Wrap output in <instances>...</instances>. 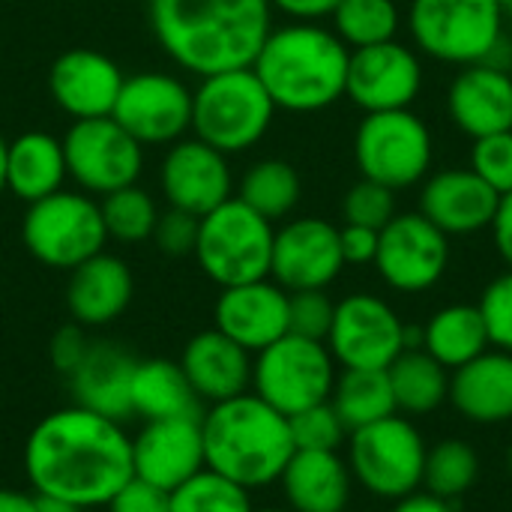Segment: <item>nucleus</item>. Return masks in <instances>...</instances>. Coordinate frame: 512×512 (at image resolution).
Returning a JSON list of instances; mask_svg holds the SVG:
<instances>
[{"label": "nucleus", "instance_id": "f257e3e1", "mask_svg": "<svg viewBox=\"0 0 512 512\" xmlns=\"http://www.w3.org/2000/svg\"><path fill=\"white\" fill-rule=\"evenodd\" d=\"M24 474L33 495L96 510L132 480V438L123 423L72 402L30 429Z\"/></svg>", "mask_w": 512, "mask_h": 512}, {"label": "nucleus", "instance_id": "f03ea898", "mask_svg": "<svg viewBox=\"0 0 512 512\" xmlns=\"http://www.w3.org/2000/svg\"><path fill=\"white\" fill-rule=\"evenodd\" d=\"M162 51L198 78L246 69L273 30L270 0H147Z\"/></svg>", "mask_w": 512, "mask_h": 512}, {"label": "nucleus", "instance_id": "7ed1b4c3", "mask_svg": "<svg viewBox=\"0 0 512 512\" xmlns=\"http://www.w3.org/2000/svg\"><path fill=\"white\" fill-rule=\"evenodd\" d=\"M351 48L315 21H294L270 30L252 72L273 105L294 114H315L345 96Z\"/></svg>", "mask_w": 512, "mask_h": 512}, {"label": "nucleus", "instance_id": "20e7f679", "mask_svg": "<svg viewBox=\"0 0 512 512\" xmlns=\"http://www.w3.org/2000/svg\"><path fill=\"white\" fill-rule=\"evenodd\" d=\"M201 438L204 468L249 492L279 483L288 459L294 456L288 417L255 393L207 405L201 414Z\"/></svg>", "mask_w": 512, "mask_h": 512}, {"label": "nucleus", "instance_id": "39448f33", "mask_svg": "<svg viewBox=\"0 0 512 512\" xmlns=\"http://www.w3.org/2000/svg\"><path fill=\"white\" fill-rule=\"evenodd\" d=\"M273 114L276 105L252 66L207 75L192 93V135L225 156L255 147Z\"/></svg>", "mask_w": 512, "mask_h": 512}, {"label": "nucleus", "instance_id": "423d86ee", "mask_svg": "<svg viewBox=\"0 0 512 512\" xmlns=\"http://www.w3.org/2000/svg\"><path fill=\"white\" fill-rule=\"evenodd\" d=\"M504 18L498 0H411L408 6L417 48L453 66L495 60L504 45Z\"/></svg>", "mask_w": 512, "mask_h": 512}, {"label": "nucleus", "instance_id": "0eeeda50", "mask_svg": "<svg viewBox=\"0 0 512 512\" xmlns=\"http://www.w3.org/2000/svg\"><path fill=\"white\" fill-rule=\"evenodd\" d=\"M273 222L246 207L237 195L201 216L195 261L201 273L219 288L270 279Z\"/></svg>", "mask_w": 512, "mask_h": 512}, {"label": "nucleus", "instance_id": "6e6552de", "mask_svg": "<svg viewBox=\"0 0 512 512\" xmlns=\"http://www.w3.org/2000/svg\"><path fill=\"white\" fill-rule=\"evenodd\" d=\"M21 240L39 264L69 273L87 258L105 252L108 231L93 195L57 189L48 198L27 204Z\"/></svg>", "mask_w": 512, "mask_h": 512}, {"label": "nucleus", "instance_id": "1a4fd4ad", "mask_svg": "<svg viewBox=\"0 0 512 512\" xmlns=\"http://www.w3.org/2000/svg\"><path fill=\"white\" fill-rule=\"evenodd\" d=\"M336 360L327 342L285 333L252 357V393L285 417L330 402Z\"/></svg>", "mask_w": 512, "mask_h": 512}, {"label": "nucleus", "instance_id": "9d476101", "mask_svg": "<svg viewBox=\"0 0 512 512\" xmlns=\"http://www.w3.org/2000/svg\"><path fill=\"white\" fill-rule=\"evenodd\" d=\"M426 441L411 420L387 417L366 429L351 432L348 468L351 477L384 501H399L423 486Z\"/></svg>", "mask_w": 512, "mask_h": 512}, {"label": "nucleus", "instance_id": "9b49d317", "mask_svg": "<svg viewBox=\"0 0 512 512\" xmlns=\"http://www.w3.org/2000/svg\"><path fill=\"white\" fill-rule=\"evenodd\" d=\"M354 159L366 180L393 192L417 186L432 168V132L411 108L366 114L354 135Z\"/></svg>", "mask_w": 512, "mask_h": 512}, {"label": "nucleus", "instance_id": "f8f14e48", "mask_svg": "<svg viewBox=\"0 0 512 512\" xmlns=\"http://www.w3.org/2000/svg\"><path fill=\"white\" fill-rule=\"evenodd\" d=\"M66 171L87 195H108L132 186L144 168V147L114 120H75L63 135Z\"/></svg>", "mask_w": 512, "mask_h": 512}, {"label": "nucleus", "instance_id": "ddd939ff", "mask_svg": "<svg viewBox=\"0 0 512 512\" xmlns=\"http://www.w3.org/2000/svg\"><path fill=\"white\" fill-rule=\"evenodd\" d=\"M375 267L393 291H429L450 267V237L423 213H396L378 231Z\"/></svg>", "mask_w": 512, "mask_h": 512}, {"label": "nucleus", "instance_id": "4468645a", "mask_svg": "<svg viewBox=\"0 0 512 512\" xmlns=\"http://www.w3.org/2000/svg\"><path fill=\"white\" fill-rule=\"evenodd\" d=\"M327 348L342 369H390L405 351V324L375 294H351L336 303Z\"/></svg>", "mask_w": 512, "mask_h": 512}, {"label": "nucleus", "instance_id": "2eb2a0df", "mask_svg": "<svg viewBox=\"0 0 512 512\" xmlns=\"http://www.w3.org/2000/svg\"><path fill=\"white\" fill-rule=\"evenodd\" d=\"M111 117L141 144H174L192 129V90L168 72L126 75Z\"/></svg>", "mask_w": 512, "mask_h": 512}, {"label": "nucleus", "instance_id": "dca6fc26", "mask_svg": "<svg viewBox=\"0 0 512 512\" xmlns=\"http://www.w3.org/2000/svg\"><path fill=\"white\" fill-rule=\"evenodd\" d=\"M420 90L423 63L414 48L390 39L351 51L345 96L366 114L411 108Z\"/></svg>", "mask_w": 512, "mask_h": 512}, {"label": "nucleus", "instance_id": "f3484780", "mask_svg": "<svg viewBox=\"0 0 512 512\" xmlns=\"http://www.w3.org/2000/svg\"><path fill=\"white\" fill-rule=\"evenodd\" d=\"M345 258L339 246V228L303 216L282 225L273 237L270 279L291 291H324L342 273Z\"/></svg>", "mask_w": 512, "mask_h": 512}, {"label": "nucleus", "instance_id": "a211bd4d", "mask_svg": "<svg viewBox=\"0 0 512 512\" xmlns=\"http://www.w3.org/2000/svg\"><path fill=\"white\" fill-rule=\"evenodd\" d=\"M159 186L168 207L186 210L198 219L234 198L228 156L198 141L195 135L180 138L168 147L159 165Z\"/></svg>", "mask_w": 512, "mask_h": 512}, {"label": "nucleus", "instance_id": "6ab92c4d", "mask_svg": "<svg viewBox=\"0 0 512 512\" xmlns=\"http://www.w3.org/2000/svg\"><path fill=\"white\" fill-rule=\"evenodd\" d=\"M201 468H204L201 414L144 420V426L132 435V477L138 480L174 492Z\"/></svg>", "mask_w": 512, "mask_h": 512}, {"label": "nucleus", "instance_id": "aec40b11", "mask_svg": "<svg viewBox=\"0 0 512 512\" xmlns=\"http://www.w3.org/2000/svg\"><path fill=\"white\" fill-rule=\"evenodd\" d=\"M213 327L249 354H258L288 333V291L273 279L222 288L213 306Z\"/></svg>", "mask_w": 512, "mask_h": 512}, {"label": "nucleus", "instance_id": "412c9836", "mask_svg": "<svg viewBox=\"0 0 512 512\" xmlns=\"http://www.w3.org/2000/svg\"><path fill=\"white\" fill-rule=\"evenodd\" d=\"M123 78L126 75L108 54L93 48H69L51 63L48 90L57 108L72 120H93L111 117Z\"/></svg>", "mask_w": 512, "mask_h": 512}, {"label": "nucleus", "instance_id": "4be33fe9", "mask_svg": "<svg viewBox=\"0 0 512 512\" xmlns=\"http://www.w3.org/2000/svg\"><path fill=\"white\" fill-rule=\"evenodd\" d=\"M501 195L471 168H444L420 189V213L447 237L477 234L492 228Z\"/></svg>", "mask_w": 512, "mask_h": 512}, {"label": "nucleus", "instance_id": "5701e85b", "mask_svg": "<svg viewBox=\"0 0 512 512\" xmlns=\"http://www.w3.org/2000/svg\"><path fill=\"white\" fill-rule=\"evenodd\" d=\"M450 120L471 138L512 129V75L498 63H471L453 78L447 93Z\"/></svg>", "mask_w": 512, "mask_h": 512}, {"label": "nucleus", "instance_id": "b1692460", "mask_svg": "<svg viewBox=\"0 0 512 512\" xmlns=\"http://www.w3.org/2000/svg\"><path fill=\"white\" fill-rule=\"evenodd\" d=\"M177 363L198 402L216 405L252 390V354L216 327L195 333Z\"/></svg>", "mask_w": 512, "mask_h": 512}, {"label": "nucleus", "instance_id": "393cba45", "mask_svg": "<svg viewBox=\"0 0 512 512\" xmlns=\"http://www.w3.org/2000/svg\"><path fill=\"white\" fill-rule=\"evenodd\" d=\"M135 366L138 360L117 342H105V339L90 342L84 360L69 375V390L75 396V405L117 423L129 420Z\"/></svg>", "mask_w": 512, "mask_h": 512}, {"label": "nucleus", "instance_id": "a878e982", "mask_svg": "<svg viewBox=\"0 0 512 512\" xmlns=\"http://www.w3.org/2000/svg\"><path fill=\"white\" fill-rule=\"evenodd\" d=\"M135 279L126 261L117 255L99 252L69 270L66 282V309L81 327L114 324L132 303Z\"/></svg>", "mask_w": 512, "mask_h": 512}, {"label": "nucleus", "instance_id": "bb28decb", "mask_svg": "<svg viewBox=\"0 0 512 512\" xmlns=\"http://www.w3.org/2000/svg\"><path fill=\"white\" fill-rule=\"evenodd\" d=\"M447 399L465 420L477 426H498L512 420V354L498 348L483 351L471 363L453 369Z\"/></svg>", "mask_w": 512, "mask_h": 512}, {"label": "nucleus", "instance_id": "cd10ccee", "mask_svg": "<svg viewBox=\"0 0 512 512\" xmlns=\"http://www.w3.org/2000/svg\"><path fill=\"white\" fill-rule=\"evenodd\" d=\"M279 486L291 512H345L354 477L339 453L294 450Z\"/></svg>", "mask_w": 512, "mask_h": 512}, {"label": "nucleus", "instance_id": "c85d7f7f", "mask_svg": "<svg viewBox=\"0 0 512 512\" xmlns=\"http://www.w3.org/2000/svg\"><path fill=\"white\" fill-rule=\"evenodd\" d=\"M66 153L63 141L48 132H21L18 138L6 141V192L18 201H39L51 192L63 189Z\"/></svg>", "mask_w": 512, "mask_h": 512}, {"label": "nucleus", "instance_id": "c756f323", "mask_svg": "<svg viewBox=\"0 0 512 512\" xmlns=\"http://www.w3.org/2000/svg\"><path fill=\"white\" fill-rule=\"evenodd\" d=\"M198 396L192 393L177 360H138L132 375V417L171 420L198 414Z\"/></svg>", "mask_w": 512, "mask_h": 512}, {"label": "nucleus", "instance_id": "7c9ffc66", "mask_svg": "<svg viewBox=\"0 0 512 512\" xmlns=\"http://www.w3.org/2000/svg\"><path fill=\"white\" fill-rule=\"evenodd\" d=\"M489 330L480 306L453 303L429 318L423 327V351H429L444 369H459L489 351Z\"/></svg>", "mask_w": 512, "mask_h": 512}, {"label": "nucleus", "instance_id": "2f4dec72", "mask_svg": "<svg viewBox=\"0 0 512 512\" xmlns=\"http://www.w3.org/2000/svg\"><path fill=\"white\" fill-rule=\"evenodd\" d=\"M330 405L348 435L396 414V396L387 369H345L336 375Z\"/></svg>", "mask_w": 512, "mask_h": 512}, {"label": "nucleus", "instance_id": "473e14b6", "mask_svg": "<svg viewBox=\"0 0 512 512\" xmlns=\"http://www.w3.org/2000/svg\"><path fill=\"white\" fill-rule=\"evenodd\" d=\"M390 384L396 396V411L405 414H432L450 396V375L447 369L423 348L402 351L390 369Z\"/></svg>", "mask_w": 512, "mask_h": 512}, {"label": "nucleus", "instance_id": "72a5a7b5", "mask_svg": "<svg viewBox=\"0 0 512 512\" xmlns=\"http://www.w3.org/2000/svg\"><path fill=\"white\" fill-rule=\"evenodd\" d=\"M300 195H303L300 174L285 159H261V162H255L243 174L240 192H237V198L246 207H252L258 216H264L270 222L285 219L288 213H294V207L300 204Z\"/></svg>", "mask_w": 512, "mask_h": 512}, {"label": "nucleus", "instance_id": "f704fd0d", "mask_svg": "<svg viewBox=\"0 0 512 512\" xmlns=\"http://www.w3.org/2000/svg\"><path fill=\"white\" fill-rule=\"evenodd\" d=\"M330 18H333V33L351 51L396 39L402 24V12L396 0H342Z\"/></svg>", "mask_w": 512, "mask_h": 512}, {"label": "nucleus", "instance_id": "c9c22d12", "mask_svg": "<svg viewBox=\"0 0 512 512\" xmlns=\"http://www.w3.org/2000/svg\"><path fill=\"white\" fill-rule=\"evenodd\" d=\"M477 477H480V459L474 447L459 438H447L426 453L423 486L435 498L453 504L477 483Z\"/></svg>", "mask_w": 512, "mask_h": 512}, {"label": "nucleus", "instance_id": "e433bc0d", "mask_svg": "<svg viewBox=\"0 0 512 512\" xmlns=\"http://www.w3.org/2000/svg\"><path fill=\"white\" fill-rule=\"evenodd\" d=\"M99 210H102L108 240H117V243H126V246L150 240L153 228H156V219H159V207L153 204V198L138 183L102 195Z\"/></svg>", "mask_w": 512, "mask_h": 512}, {"label": "nucleus", "instance_id": "4c0bfd02", "mask_svg": "<svg viewBox=\"0 0 512 512\" xmlns=\"http://www.w3.org/2000/svg\"><path fill=\"white\" fill-rule=\"evenodd\" d=\"M249 489L234 480L201 468L195 477L168 492V512H252Z\"/></svg>", "mask_w": 512, "mask_h": 512}, {"label": "nucleus", "instance_id": "58836bf2", "mask_svg": "<svg viewBox=\"0 0 512 512\" xmlns=\"http://www.w3.org/2000/svg\"><path fill=\"white\" fill-rule=\"evenodd\" d=\"M288 429H291V441L294 450H324V453H339V447L348 438L345 423L339 420V414L333 411L330 402L312 405L294 417H288Z\"/></svg>", "mask_w": 512, "mask_h": 512}, {"label": "nucleus", "instance_id": "ea45409f", "mask_svg": "<svg viewBox=\"0 0 512 512\" xmlns=\"http://www.w3.org/2000/svg\"><path fill=\"white\" fill-rule=\"evenodd\" d=\"M342 216L348 225H363L381 231L396 216V192L375 180H360L348 189L342 201Z\"/></svg>", "mask_w": 512, "mask_h": 512}, {"label": "nucleus", "instance_id": "a19ab883", "mask_svg": "<svg viewBox=\"0 0 512 512\" xmlns=\"http://www.w3.org/2000/svg\"><path fill=\"white\" fill-rule=\"evenodd\" d=\"M471 171L486 180L498 195L512 192V129L474 138Z\"/></svg>", "mask_w": 512, "mask_h": 512}, {"label": "nucleus", "instance_id": "79ce46f5", "mask_svg": "<svg viewBox=\"0 0 512 512\" xmlns=\"http://www.w3.org/2000/svg\"><path fill=\"white\" fill-rule=\"evenodd\" d=\"M336 303L327 291H291L288 294V333L327 342L333 327Z\"/></svg>", "mask_w": 512, "mask_h": 512}, {"label": "nucleus", "instance_id": "37998d69", "mask_svg": "<svg viewBox=\"0 0 512 512\" xmlns=\"http://www.w3.org/2000/svg\"><path fill=\"white\" fill-rule=\"evenodd\" d=\"M480 312L489 330V342L498 351L512 354V270L492 279L480 297Z\"/></svg>", "mask_w": 512, "mask_h": 512}, {"label": "nucleus", "instance_id": "c03bdc74", "mask_svg": "<svg viewBox=\"0 0 512 512\" xmlns=\"http://www.w3.org/2000/svg\"><path fill=\"white\" fill-rule=\"evenodd\" d=\"M198 216L186 213V210H177V207H168V210H159V219H156V228H153V243L162 255L168 258H186L195 252V243H198Z\"/></svg>", "mask_w": 512, "mask_h": 512}, {"label": "nucleus", "instance_id": "a18cd8bd", "mask_svg": "<svg viewBox=\"0 0 512 512\" xmlns=\"http://www.w3.org/2000/svg\"><path fill=\"white\" fill-rule=\"evenodd\" d=\"M87 348H90V339H87L84 327L81 324H63L48 342V360L60 375L69 378L78 369V363L84 360Z\"/></svg>", "mask_w": 512, "mask_h": 512}, {"label": "nucleus", "instance_id": "49530a36", "mask_svg": "<svg viewBox=\"0 0 512 512\" xmlns=\"http://www.w3.org/2000/svg\"><path fill=\"white\" fill-rule=\"evenodd\" d=\"M108 512H168V492L147 483V480H138L132 477L108 504Z\"/></svg>", "mask_w": 512, "mask_h": 512}, {"label": "nucleus", "instance_id": "de8ad7c7", "mask_svg": "<svg viewBox=\"0 0 512 512\" xmlns=\"http://www.w3.org/2000/svg\"><path fill=\"white\" fill-rule=\"evenodd\" d=\"M339 246H342L345 264H354V267L375 264V255H378V231L345 222V228H339Z\"/></svg>", "mask_w": 512, "mask_h": 512}, {"label": "nucleus", "instance_id": "09e8293b", "mask_svg": "<svg viewBox=\"0 0 512 512\" xmlns=\"http://www.w3.org/2000/svg\"><path fill=\"white\" fill-rule=\"evenodd\" d=\"M342 0H270L273 9L285 12L294 21H321L336 12Z\"/></svg>", "mask_w": 512, "mask_h": 512}, {"label": "nucleus", "instance_id": "8fccbe9b", "mask_svg": "<svg viewBox=\"0 0 512 512\" xmlns=\"http://www.w3.org/2000/svg\"><path fill=\"white\" fill-rule=\"evenodd\" d=\"M492 237H495L501 258L512 270V192L501 195V201H498V213L492 219Z\"/></svg>", "mask_w": 512, "mask_h": 512}, {"label": "nucleus", "instance_id": "3c124183", "mask_svg": "<svg viewBox=\"0 0 512 512\" xmlns=\"http://www.w3.org/2000/svg\"><path fill=\"white\" fill-rule=\"evenodd\" d=\"M390 512H456L453 510V504L450 501H444V498H435V495H429V492H414V495H408V498H399L396 501V507Z\"/></svg>", "mask_w": 512, "mask_h": 512}, {"label": "nucleus", "instance_id": "603ef678", "mask_svg": "<svg viewBox=\"0 0 512 512\" xmlns=\"http://www.w3.org/2000/svg\"><path fill=\"white\" fill-rule=\"evenodd\" d=\"M0 512H36V495L0 486Z\"/></svg>", "mask_w": 512, "mask_h": 512}, {"label": "nucleus", "instance_id": "864d4df0", "mask_svg": "<svg viewBox=\"0 0 512 512\" xmlns=\"http://www.w3.org/2000/svg\"><path fill=\"white\" fill-rule=\"evenodd\" d=\"M36 512H84L66 501H57V498H39L36 495Z\"/></svg>", "mask_w": 512, "mask_h": 512}, {"label": "nucleus", "instance_id": "5fc2aeb1", "mask_svg": "<svg viewBox=\"0 0 512 512\" xmlns=\"http://www.w3.org/2000/svg\"><path fill=\"white\" fill-rule=\"evenodd\" d=\"M6 192V141L0 135V195Z\"/></svg>", "mask_w": 512, "mask_h": 512}, {"label": "nucleus", "instance_id": "6e6d98bb", "mask_svg": "<svg viewBox=\"0 0 512 512\" xmlns=\"http://www.w3.org/2000/svg\"><path fill=\"white\" fill-rule=\"evenodd\" d=\"M498 3H501L504 15H512V0H498Z\"/></svg>", "mask_w": 512, "mask_h": 512}, {"label": "nucleus", "instance_id": "4d7b16f0", "mask_svg": "<svg viewBox=\"0 0 512 512\" xmlns=\"http://www.w3.org/2000/svg\"><path fill=\"white\" fill-rule=\"evenodd\" d=\"M252 512H291V510H279V507H264V510H252Z\"/></svg>", "mask_w": 512, "mask_h": 512}]
</instances>
